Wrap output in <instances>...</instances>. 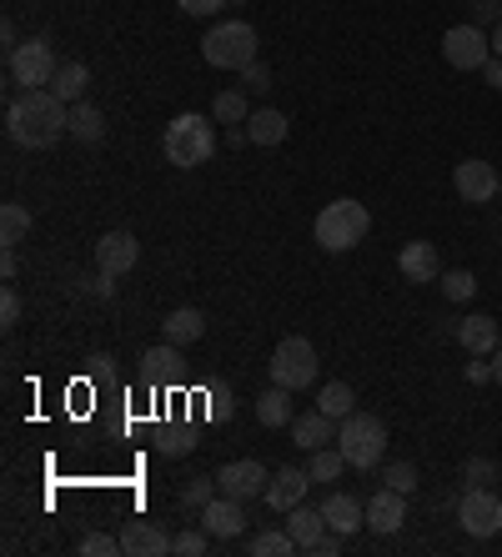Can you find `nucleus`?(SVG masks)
<instances>
[{
	"instance_id": "nucleus-36",
	"label": "nucleus",
	"mask_w": 502,
	"mask_h": 557,
	"mask_svg": "<svg viewBox=\"0 0 502 557\" xmlns=\"http://www.w3.org/2000/svg\"><path fill=\"white\" fill-rule=\"evenodd\" d=\"M211 116L226 121V126H232V121H246V96L242 91H221L217 101H211Z\"/></svg>"
},
{
	"instance_id": "nucleus-9",
	"label": "nucleus",
	"mask_w": 502,
	"mask_h": 557,
	"mask_svg": "<svg viewBox=\"0 0 502 557\" xmlns=\"http://www.w3.org/2000/svg\"><path fill=\"white\" fill-rule=\"evenodd\" d=\"M457 522L467 537H498L502 532V497L492 487H467V497L457 503Z\"/></svg>"
},
{
	"instance_id": "nucleus-29",
	"label": "nucleus",
	"mask_w": 502,
	"mask_h": 557,
	"mask_svg": "<svg viewBox=\"0 0 502 557\" xmlns=\"http://www.w3.org/2000/svg\"><path fill=\"white\" fill-rule=\"evenodd\" d=\"M246 553L252 557H292L296 543H292V532L286 528H271V532H257V537L246 543Z\"/></svg>"
},
{
	"instance_id": "nucleus-20",
	"label": "nucleus",
	"mask_w": 502,
	"mask_h": 557,
	"mask_svg": "<svg viewBox=\"0 0 502 557\" xmlns=\"http://www.w3.org/2000/svg\"><path fill=\"white\" fill-rule=\"evenodd\" d=\"M322 518L332 532H342V537H357V528H367V507L357 503L352 493H332L322 503Z\"/></svg>"
},
{
	"instance_id": "nucleus-23",
	"label": "nucleus",
	"mask_w": 502,
	"mask_h": 557,
	"mask_svg": "<svg viewBox=\"0 0 502 557\" xmlns=\"http://www.w3.org/2000/svg\"><path fill=\"white\" fill-rule=\"evenodd\" d=\"M292 417H296L292 412V392L271 382V387L257 397V422L261 428H292Z\"/></svg>"
},
{
	"instance_id": "nucleus-40",
	"label": "nucleus",
	"mask_w": 502,
	"mask_h": 557,
	"mask_svg": "<svg viewBox=\"0 0 502 557\" xmlns=\"http://www.w3.org/2000/svg\"><path fill=\"white\" fill-rule=\"evenodd\" d=\"M473 5V26H498L502 21V0H467Z\"/></svg>"
},
{
	"instance_id": "nucleus-49",
	"label": "nucleus",
	"mask_w": 502,
	"mask_h": 557,
	"mask_svg": "<svg viewBox=\"0 0 502 557\" xmlns=\"http://www.w3.org/2000/svg\"><path fill=\"white\" fill-rule=\"evenodd\" d=\"M492 55H502V21L492 26Z\"/></svg>"
},
{
	"instance_id": "nucleus-45",
	"label": "nucleus",
	"mask_w": 502,
	"mask_h": 557,
	"mask_svg": "<svg viewBox=\"0 0 502 557\" xmlns=\"http://www.w3.org/2000/svg\"><path fill=\"white\" fill-rule=\"evenodd\" d=\"M467 382H473V387L492 382V362H467Z\"/></svg>"
},
{
	"instance_id": "nucleus-14",
	"label": "nucleus",
	"mask_w": 502,
	"mask_h": 557,
	"mask_svg": "<svg viewBox=\"0 0 502 557\" xmlns=\"http://www.w3.org/2000/svg\"><path fill=\"white\" fill-rule=\"evenodd\" d=\"M201 528H207L217 543H236V537H242V528H246L242 503H236V497H226V493H217L207 507H201Z\"/></svg>"
},
{
	"instance_id": "nucleus-17",
	"label": "nucleus",
	"mask_w": 502,
	"mask_h": 557,
	"mask_svg": "<svg viewBox=\"0 0 502 557\" xmlns=\"http://www.w3.org/2000/svg\"><path fill=\"white\" fill-rule=\"evenodd\" d=\"M397 272L407 276V282H438L442 276L438 247H432V242H407V247L397 251Z\"/></svg>"
},
{
	"instance_id": "nucleus-12",
	"label": "nucleus",
	"mask_w": 502,
	"mask_h": 557,
	"mask_svg": "<svg viewBox=\"0 0 502 557\" xmlns=\"http://www.w3.org/2000/svg\"><path fill=\"white\" fill-rule=\"evenodd\" d=\"M136 261H142V242H136L131 232H106L101 242H96V272L126 276Z\"/></svg>"
},
{
	"instance_id": "nucleus-46",
	"label": "nucleus",
	"mask_w": 502,
	"mask_h": 557,
	"mask_svg": "<svg viewBox=\"0 0 502 557\" xmlns=\"http://www.w3.org/2000/svg\"><path fill=\"white\" fill-rule=\"evenodd\" d=\"M482 81H488L492 91H502V55H492V61L482 65Z\"/></svg>"
},
{
	"instance_id": "nucleus-16",
	"label": "nucleus",
	"mask_w": 502,
	"mask_h": 557,
	"mask_svg": "<svg viewBox=\"0 0 502 557\" xmlns=\"http://www.w3.org/2000/svg\"><path fill=\"white\" fill-rule=\"evenodd\" d=\"M286 532H292V543L296 553H317V543H322L327 532V518H322V507H307V503H296L292 512H286Z\"/></svg>"
},
{
	"instance_id": "nucleus-1",
	"label": "nucleus",
	"mask_w": 502,
	"mask_h": 557,
	"mask_svg": "<svg viewBox=\"0 0 502 557\" xmlns=\"http://www.w3.org/2000/svg\"><path fill=\"white\" fill-rule=\"evenodd\" d=\"M5 131H11V141L26 146V151H51L65 131H71V106H65L51 86H40V91H26L21 101H11Z\"/></svg>"
},
{
	"instance_id": "nucleus-33",
	"label": "nucleus",
	"mask_w": 502,
	"mask_h": 557,
	"mask_svg": "<svg viewBox=\"0 0 502 557\" xmlns=\"http://www.w3.org/2000/svg\"><path fill=\"white\" fill-rule=\"evenodd\" d=\"M211 543H217V537H211L207 528H201V532L186 528V532H176V537H171V553H176V557H201Z\"/></svg>"
},
{
	"instance_id": "nucleus-13",
	"label": "nucleus",
	"mask_w": 502,
	"mask_h": 557,
	"mask_svg": "<svg viewBox=\"0 0 502 557\" xmlns=\"http://www.w3.org/2000/svg\"><path fill=\"white\" fill-rule=\"evenodd\" d=\"M307 487H311L307 467H277L267 482V507L271 512H292L296 503H307Z\"/></svg>"
},
{
	"instance_id": "nucleus-3",
	"label": "nucleus",
	"mask_w": 502,
	"mask_h": 557,
	"mask_svg": "<svg viewBox=\"0 0 502 557\" xmlns=\"http://www.w3.org/2000/svg\"><path fill=\"white\" fill-rule=\"evenodd\" d=\"M161 151H167L171 166L192 171L201 161L217 156V126L207 116H196V111H181L176 121H167V136H161Z\"/></svg>"
},
{
	"instance_id": "nucleus-6",
	"label": "nucleus",
	"mask_w": 502,
	"mask_h": 557,
	"mask_svg": "<svg viewBox=\"0 0 502 557\" xmlns=\"http://www.w3.org/2000/svg\"><path fill=\"white\" fill-rule=\"evenodd\" d=\"M5 65H11V81H15V86H26V91H40V86H51L56 71H61L51 36H30V40H21V46H15L11 55H5Z\"/></svg>"
},
{
	"instance_id": "nucleus-37",
	"label": "nucleus",
	"mask_w": 502,
	"mask_h": 557,
	"mask_svg": "<svg viewBox=\"0 0 502 557\" xmlns=\"http://www.w3.org/2000/svg\"><path fill=\"white\" fill-rule=\"evenodd\" d=\"M156 447H161V457H186L196 447V437H192V432H181V428H161Z\"/></svg>"
},
{
	"instance_id": "nucleus-35",
	"label": "nucleus",
	"mask_w": 502,
	"mask_h": 557,
	"mask_svg": "<svg viewBox=\"0 0 502 557\" xmlns=\"http://www.w3.org/2000/svg\"><path fill=\"white\" fill-rule=\"evenodd\" d=\"M81 557H117L121 553V537H111V532H86L76 543Z\"/></svg>"
},
{
	"instance_id": "nucleus-47",
	"label": "nucleus",
	"mask_w": 502,
	"mask_h": 557,
	"mask_svg": "<svg viewBox=\"0 0 502 557\" xmlns=\"http://www.w3.org/2000/svg\"><path fill=\"white\" fill-rule=\"evenodd\" d=\"M0 276H5V282L15 276V247H5V257H0Z\"/></svg>"
},
{
	"instance_id": "nucleus-21",
	"label": "nucleus",
	"mask_w": 502,
	"mask_h": 557,
	"mask_svg": "<svg viewBox=\"0 0 502 557\" xmlns=\"http://www.w3.org/2000/svg\"><path fill=\"white\" fill-rule=\"evenodd\" d=\"M457 342H463L473 357H492V351L502 347L498 322H492V317H482V311H473V317H463V322H457Z\"/></svg>"
},
{
	"instance_id": "nucleus-4",
	"label": "nucleus",
	"mask_w": 502,
	"mask_h": 557,
	"mask_svg": "<svg viewBox=\"0 0 502 557\" xmlns=\"http://www.w3.org/2000/svg\"><path fill=\"white\" fill-rule=\"evenodd\" d=\"M261 40H257V26H246V21H221V26L207 30V40H201V55H207V65H217V71H246L252 61H261Z\"/></svg>"
},
{
	"instance_id": "nucleus-7",
	"label": "nucleus",
	"mask_w": 502,
	"mask_h": 557,
	"mask_svg": "<svg viewBox=\"0 0 502 557\" xmlns=\"http://www.w3.org/2000/svg\"><path fill=\"white\" fill-rule=\"evenodd\" d=\"M271 382L277 387H286V392H302V387H311V376H317V347H311L307 337H282L277 347H271Z\"/></svg>"
},
{
	"instance_id": "nucleus-8",
	"label": "nucleus",
	"mask_w": 502,
	"mask_h": 557,
	"mask_svg": "<svg viewBox=\"0 0 502 557\" xmlns=\"http://www.w3.org/2000/svg\"><path fill=\"white\" fill-rule=\"evenodd\" d=\"M442 61L452 65V71H482V65L492 61V36L482 26H452L448 36H442Z\"/></svg>"
},
{
	"instance_id": "nucleus-28",
	"label": "nucleus",
	"mask_w": 502,
	"mask_h": 557,
	"mask_svg": "<svg viewBox=\"0 0 502 557\" xmlns=\"http://www.w3.org/2000/svg\"><path fill=\"white\" fill-rule=\"evenodd\" d=\"M26 236H30V211L21 207V201H5V207H0V242L15 247V242H26Z\"/></svg>"
},
{
	"instance_id": "nucleus-34",
	"label": "nucleus",
	"mask_w": 502,
	"mask_h": 557,
	"mask_svg": "<svg viewBox=\"0 0 502 557\" xmlns=\"http://www.w3.org/2000/svg\"><path fill=\"white\" fill-rule=\"evenodd\" d=\"M217 493H221V487H217V478H192V482H186V487H181V503L192 507V512H201V507H207Z\"/></svg>"
},
{
	"instance_id": "nucleus-32",
	"label": "nucleus",
	"mask_w": 502,
	"mask_h": 557,
	"mask_svg": "<svg viewBox=\"0 0 502 557\" xmlns=\"http://www.w3.org/2000/svg\"><path fill=\"white\" fill-rule=\"evenodd\" d=\"M438 286H442V297L448 301H473L477 297V276L473 272H442Z\"/></svg>"
},
{
	"instance_id": "nucleus-39",
	"label": "nucleus",
	"mask_w": 502,
	"mask_h": 557,
	"mask_svg": "<svg viewBox=\"0 0 502 557\" xmlns=\"http://www.w3.org/2000/svg\"><path fill=\"white\" fill-rule=\"evenodd\" d=\"M382 482H387V487H397V493H417V467L413 462H392Z\"/></svg>"
},
{
	"instance_id": "nucleus-24",
	"label": "nucleus",
	"mask_w": 502,
	"mask_h": 557,
	"mask_svg": "<svg viewBox=\"0 0 502 557\" xmlns=\"http://www.w3.org/2000/svg\"><path fill=\"white\" fill-rule=\"evenodd\" d=\"M101 136H106V111H101V106H90V101L71 106V141L96 146Z\"/></svg>"
},
{
	"instance_id": "nucleus-11",
	"label": "nucleus",
	"mask_w": 502,
	"mask_h": 557,
	"mask_svg": "<svg viewBox=\"0 0 502 557\" xmlns=\"http://www.w3.org/2000/svg\"><path fill=\"white\" fill-rule=\"evenodd\" d=\"M452 186H457V196H463V201L482 207V201H492V196L502 191V176L492 171V161H457Z\"/></svg>"
},
{
	"instance_id": "nucleus-30",
	"label": "nucleus",
	"mask_w": 502,
	"mask_h": 557,
	"mask_svg": "<svg viewBox=\"0 0 502 557\" xmlns=\"http://www.w3.org/2000/svg\"><path fill=\"white\" fill-rule=\"evenodd\" d=\"M342 467H347V457H342V447H317L311 453V482H336L342 478Z\"/></svg>"
},
{
	"instance_id": "nucleus-10",
	"label": "nucleus",
	"mask_w": 502,
	"mask_h": 557,
	"mask_svg": "<svg viewBox=\"0 0 502 557\" xmlns=\"http://www.w3.org/2000/svg\"><path fill=\"white\" fill-rule=\"evenodd\" d=\"M267 482L271 472L261 462H252V457H236V462H226L217 472V487L226 497H236V503H252V497H267Z\"/></svg>"
},
{
	"instance_id": "nucleus-31",
	"label": "nucleus",
	"mask_w": 502,
	"mask_h": 557,
	"mask_svg": "<svg viewBox=\"0 0 502 557\" xmlns=\"http://www.w3.org/2000/svg\"><path fill=\"white\" fill-rule=\"evenodd\" d=\"M181 372V347L176 342H161V347L146 351V376H176Z\"/></svg>"
},
{
	"instance_id": "nucleus-5",
	"label": "nucleus",
	"mask_w": 502,
	"mask_h": 557,
	"mask_svg": "<svg viewBox=\"0 0 502 557\" xmlns=\"http://www.w3.org/2000/svg\"><path fill=\"white\" fill-rule=\"evenodd\" d=\"M336 447L347 457V467H377L387 453V422L372 412H352L336 422Z\"/></svg>"
},
{
	"instance_id": "nucleus-41",
	"label": "nucleus",
	"mask_w": 502,
	"mask_h": 557,
	"mask_svg": "<svg viewBox=\"0 0 502 557\" xmlns=\"http://www.w3.org/2000/svg\"><path fill=\"white\" fill-rule=\"evenodd\" d=\"M246 76V91H271V65H261V61H252L242 71Z\"/></svg>"
},
{
	"instance_id": "nucleus-2",
	"label": "nucleus",
	"mask_w": 502,
	"mask_h": 557,
	"mask_svg": "<svg viewBox=\"0 0 502 557\" xmlns=\"http://www.w3.org/2000/svg\"><path fill=\"white\" fill-rule=\"evenodd\" d=\"M367 232H372V216H367V207L352 201V196L327 201V207L317 211V221H311V236H317L322 251H352L367 242Z\"/></svg>"
},
{
	"instance_id": "nucleus-44",
	"label": "nucleus",
	"mask_w": 502,
	"mask_h": 557,
	"mask_svg": "<svg viewBox=\"0 0 502 557\" xmlns=\"http://www.w3.org/2000/svg\"><path fill=\"white\" fill-rule=\"evenodd\" d=\"M342 547H347V537H342V532H327L322 543H317V557H336Z\"/></svg>"
},
{
	"instance_id": "nucleus-19",
	"label": "nucleus",
	"mask_w": 502,
	"mask_h": 557,
	"mask_svg": "<svg viewBox=\"0 0 502 557\" xmlns=\"http://www.w3.org/2000/svg\"><path fill=\"white\" fill-rule=\"evenodd\" d=\"M121 553L126 557H161L171 553V537L156 522H126L121 528Z\"/></svg>"
},
{
	"instance_id": "nucleus-18",
	"label": "nucleus",
	"mask_w": 502,
	"mask_h": 557,
	"mask_svg": "<svg viewBox=\"0 0 502 557\" xmlns=\"http://www.w3.org/2000/svg\"><path fill=\"white\" fill-rule=\"evenodd\" d=\"M292 442L302 447V453H317V447L336 442V417H327L322 407H317V412L292 417Z\"/></svg>"
},
{
	"instance_id": "nucleus-22",
	"label": "nucleus",
	"mask_w": 502,
	"mask_h": 557,
	"mask_svg": "<svg viewBox=\"0 0 502 557\" xmlns=\"http://www.w3.org/2000/svg\"><path fill=\"white\" fill-rule=\"evenodd\" d=\"M201 332H207V317H201L196 307H176L167 322H161V337L176 342V347H192V342H201Z\"/></svg>"
},
{
	"instance_id": "nucleus-43",
	"label": "nucleus",
	"mask_w": 502,
	"mask_h": 557,
	"mask_svg": "<svg viewBox=\"0 0 502 557\" xmlns=\"http://www.w3.org/2000/svg\"><path fill=\"white\" fill-rule=\"evenodd\" d=\"M176 5H181L186 15H217L226 0H176Z\"/></svg>"
},
{
	"instance_id": "nucleus-25",
	"label": "nucleus",
	"mask_w": 502,
	"mask_h": 557,
	"mask_svg": "<svg viewBox=\"0 0 502 557\" xmlns=\"http://www.w3.org/2000/svg\"><path fill=\"white\" fill-rule=\"evenodd\" d=\"M246 136H252V146H282L286 141V116L282 111H271V106H261V111L246 116Z\"/></svg>"
},
{
	"instance_id": "nucleus-50",
	"label": "nucleus",
	"mask_w": 502,
	"mask_h": 557,
	"mask_svg": "<svg viewBox=\"0 0 502 557\" xmlns=\"http://www.w3.org/2000/svg\"><path fill=\"white\" fill-rule=\"evenodd\" d=\"M498 196H502V191H498Z\"/></svg>"
},
{
	"instance_id": "nucleus-27",
	"label": "nucleus",
	"mask_w": 502,
	"mask_h": 557,
	"mask_svg": "<svg viewBox=\"0 0 502 557\" xmlns=\"http://www.w3.org/2000/svg\"><path fill=\"white\" fill-rule=\"evenodd\" d=\"M317 407H322L327 417H336V422H342V417L357 412V392H352L347 382H327V387L317 392Z\"/></svg>"
},
{
	"instance_id": "nucleus-42",
	"label": "nucleus",
	"mask_w": 502,
	"mask_h": 557,
	"mask_svg": "<svg viewBox=\"0 0 502 557\" xmlns=\"http://www.w3.org/2000/svg\"><path fill=\"white\" fill-rule=\"evenodd\" d=\"M21 322V297H15V286H5V297H0V326H15Z\"/></svg>"
},
{
	"instance_id": "nucleus-26",
	"label": "nucleus",
	"mask_w": 502,
	"mask_h": 557,
	"mask_svg": "<svg viewBox=\"0 0 502 557\" xmlns=\"http://www.w3.org/2000/svg\"><path fill=\"white\" fill-rule=\"evenodd\" d=\"M51 91L61 96L65 106L86 101V91H90V71H86L81 61H61V71H56V81H51Z\"/></svg>"
},
{
	"instance_id": "nucleus-38",
	"label": "nucleus",
	"mask_w": 502,
	"mask_h": 557,
	"mask_svg": "<svg viewBox=\"0 0 502 557\" xmlns=\"http://www.w3.org/2000/svg\"><path fill=\"white\" fill-rule=\"evenodd\" d=\"M463 478H467V487H488V482H498V462L492 457H467Z\"/></svg>"
},
{
	"instance_id": "nucleus-15",
	"label": "nucleus",
	"mask_w": 502,
	"mask_h": 557,
	"mask_svg": "<svg viewBox=\"0 0 502 557\" xmlns=\"http://www.w3.org/2000/svg\"><path fill=\"white\" fill-rule=\"evenodd\" d=\"M402 522H407V493H397V487H382V493L367 503V528H372L377 537H392Z\"/></svg>"
},
{
	"instance_id": "nucleus-48",
	"label": "nucleus",
	"mask_w": 502,
	"mask_h": 557,
	"mask_svg": "<svg viewBox=\"0 0 502 557\" xmlns=\"http://www.w3.org/2000/svg\"><path fill=\"white\" fill-rule=\"evenodd\" d=\"M492 382H498V387H502V347L492 351Z\"/></svg>"
}]
</instances>
